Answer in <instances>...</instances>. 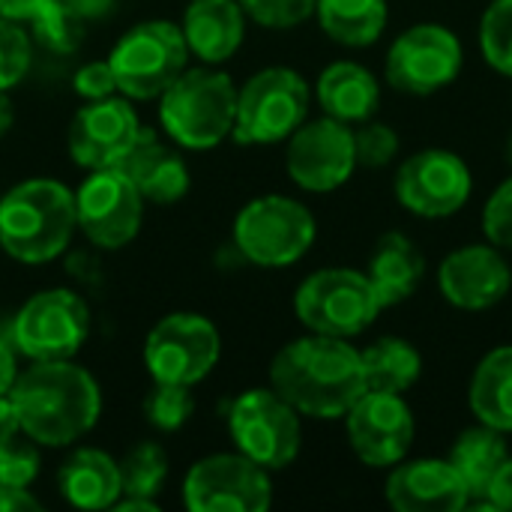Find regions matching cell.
I'll list each match as a JSON object with an SVG mask.
<instances>
[{"label": "cell", "instance_id": "1", "mask_svg": "<svg viewBox=\"0 0 512 512\" xmlns=\"http://www.w3.org/2000/svg\"><path fill=\"white\" fill-rule=\"evenodd\" d=\"M270 387L309 420H342L369 390L360 348L321 333H306L276 351Z\"/></svg>", "mask_w": 512, "mask_h": 512}, {"label": "cell", "instance_id": "2", "mask_svg": "<svg viewBox=\"0 0 512 512\" xmlns=\"http://www.w3.org/2000/svg\"><path fill=\"white\" fill-rule=\"evenodd\" d=\"M9 399L21 435L36 447L63 450L93 432L102 417V387L75 360H36L18 372Z\"/></svg>", "mask_w": 512, "mask_h": 512}, {"label": "cell", "instance_id": "3", "mask_svg": "<svg viewBox=\"0 0 512 512\" xmlns=\"http://www.w3.org/2000/svg\"><path fill=\"white\" fill-rule=\"evenodd\" d=\"M78 231L75 192L54 177H30L0 198V249L36 267L60 258Z\"/></svg>", "mask_w": 512, "mask_h": 512}, {"label": "cell", "instance_id": "4", "mask_svg": "<svg viewBox=\"0 0 512 512\" xmlns=\"http://www.w3.org/2000/svg\"><path fill=\"white\" fill-rule=\"evenodd\" d=\"M237 84L219 66H186L159 96V126L180 150H213L231 138Z\"/></svg>", "mask_w": 512, "mask_h": 512}, {"label": "cell", "instance_id": "5", "mask_svg": "<svg viewBox=\"0 0 512 512\" xmlns=\"http://www.w3.org/2000/svg\"><path fill=\"white\" fill-rule=\"evenodd\" d=\"M318 237L315 213L291 195H258L240 207L231 225L234 252L264 270L294 267Z\"/></svg>", "mask_w": 512, "mask_h": 512}, {"label": "cell", "instance_id": "6", "mask_svg": "<svg viewBox=\"0 0 512 512\" xmlns=\"http://www.w3.org/2000/svg\"><path fill=\"white\" fill-rule=\"evenodd\" d=\"M312 108L309 81L291 66H264L237 87V114L231 138L246 147L288 141Z\"/></svg>", "mask_w": 512, "mask_h": 512}, {"label": "cell", "instance_id": "7", "mask_svg": "<svg viewBox=\"0 0 512 512\" xmlns=\"http://www.w3.org/2000/svg\"><path fill=\"white\" fill-rule=\"evenodd\" d=\"M384 312L366 270L321 267L309 273L294 291V315L306 333L357 339Z\"/></svg>", "mask_w": 512, "mask_h": 512}, {"label": "cell", "instance_id": "8", "mask_svg": "<svg viewBox=\"0 0 512 512\" xmlns=\"http://www.w3.org/2000/svg\"><path fill=\"white\" fill-rule=\"evenodd\" d=\"M108 63L117 78V93L132 102L159 99L189 66V45L180 24L150 18L132 24L111 48Z\"/></svg>", "mask_w": 512, "mask_h": 512}, {"label": "cell", "instance_id": "9", "mask_svg": "<svg viewBox=\"0 0 512 512\" xmlns=\"http://www.w3.org/2000/svg\"><path fill=\"white\" fill-rule=\"evenodd\" d=\"M228 438L270 474L285 471L303 450V417L273 387H252L228 405Z\"/></svg>", "mask_w": 512, "mask_h": 512}, {"label": "cell", "instance_id": "10", "mask_svg": "<svg viewBox=\"0 0 512 512\" xmlns=\"http://www.w3.org/2000/svg\"><path fill=\"white\" fill-rule=\"evenodd\" d=\"M465 45L456 30L438 21L405 27L384 57V81L405 96H432L459 81Z\"/></svg>", "mask_w": 512, "mask_h": 512}, {"label": "cell", "instance_id": "11", "mask_svg": "<svg viewBox=\"0 0 512 512\" xmlns=\"http://www.w3.org/2000/svg\"><path fill=\"white\" fill-rule=\"evenodd\" d=\"M222 357V336L207 315L171 312L144 339V366L153 384H201Z\"/></svg>", "mask_w": 512, "mask_h": 512}, {"label": "cell", "instance_id": "12", "mask_svg": "<svg viewBox=\"0 0 512 512\" xmlns=\"http://www.w3.org/2000/svg\"><path fill=\"white\" fill-rule=\"evenodd\" d=\"M90 336V309L72 288L36 291L12 318V345L30 363L72 360Z\"/></svg>", "mask_w": 512, "mask_h": 512}, {"label": "cell", "instance_id": "13", "mask_svg": "<svg viewBox=\"0 0 512 512\" xmlns=\"http://www.w3.org/2000/svg\"><path fill=\"white\" fill-rule=\"evenodd\" d=\"M393 192L417 219H450L471 201L474 174L456 150L423 147L399 162Z\"/></svg>", "mask_w": 512, "mask_h": 512}, {"label": "cell", "instance_id": "14", "mask_svg": "<svg viewBox=\"0 0 512 512\" xmlns=\"http://www.w3.org/2000/svg\"><path fill=\"white\" fill-rule=\"evenodd\" d=\"M270 504V471L237 450L204 456L183 477V507L189 512H267Z\"/></svg>", "mask_w": 512, "mask_h": 512}, {"label": "cell", "instance_id": "15", "mask_svg": "<svg viewBox=\"0 0 512 512\" xmlns=\"http://www.w3.org/2000/svg\"><path fill=\"white\" fill-rule=\"evenodd\" d=\"M78 231L90 246L117 252L129 246L144 222V195L120 168L87 171L75 189Z\"/></svg>", "mask_w": 512, "mask_h": 512}, {"label": "cell", "instance_id": "16", "mask_svg": "<svg viewBox=\"0 0 512 512\" xmlns=\"http://www.w3.org/2000/svg\"><path fill=\"white\" fill-rule=\"evenodd\" d=\"M285 144V171L291 183L312 195L342 189L360 168L354 150V126L327 114L306 120Z\"/></svg>", "mask_w": 512, "mask_h": 512}, {"label": "cell", "instance_id": "17", "mask_svg": "<svg viewBox=\"0 0 512 512\" xmlns=\"http://www.w3.org/2000/svg\"><path fill=\"white\" fill-rule=\"evenodd\" d=\"M342 420L351 453L372 471H390L408 459L417 438V420L402 393L366 390Z\"/></svg>", "mask_w": 512, "mask_h": 512}, {"label": "cell", "instance_id": "18", "mask_svg": "<svg viewBox=\"0 0 512 512\" xmlns=\"http://www.w3.org/2000/svg\"><path fill=\"white\" fill-rule=\"evenodd\" d=\"M141 117L126 96L84 102L66 129V153L84 171L120 168L141 135Z\"/></svg>", "mask_w": 512, "mask_h": 512}, {"label": "cell", "instance_id": "19", "mask_svg": "<svg viewBox=\"0 0 512 512\" xmlns=\"http://www.w3.org/2000/svg\"><path fill=\"white\" fill-rule=\"evenodd\" d=\"M441 297L462 312H489L512 291V267L507 252L483 243H465L453 249L435 273Z\"/></svg>", "mask_w": 512, "mask_h": 512}, {"label": "cell", "instance_id": "20", "mask_svg": "<svg viewBox=\"0 0 512 512\" xmlns=\"http://www.w3.org/2000/svg\"><path fill=\"white\" fill-rule=\"evenodd\" d=\"M384 501L396 512H462L471 495L450 459L420 456L402 459L387 471Z\"/></svg>", "mask_w": 512, "mask_h": 512}, {"label": "cell", "instance_id": "21", "mask_svg": "<svg viewBox=\"0 0 512 512\" xmlns=\"http://www.w3.org/2000/svg\"><path fill=\"white\" fill-rule=\"evenodd\" d=\"M120 171L138 186L144 201L168 207L186 198L192 186L189 165L177 144H168L159 138L156 129L144 126L138 141L132 144L129 156L123 159Z\"/></svg>", "mask_w": 512, "mask_h": 512}, {"label": "cell", "instance_id": "22", "mask_svg": "<svg viewBox=\"0 0 512 512\" xmlns=\"http://www.w3.org/2000/svg\"><path fill=\"white\" fill-rule=\"evenodd\" d=\"M246 12L240 0H189L180 30L195 54L207 66L228 63L246 39Z\"/></svg>", "mask_w": 512, "mask_h": 512}, {"label": "cell", "instance_id": "23", "mask_svg": "<svg viewBox=\"0 0 512 512\" xmlns=\"http://www.w3.org/2000/svg\"><path fill=\"white\" fill-rule=\"evenodd\" d=\"M312 99L318 102L321 114L357 126L378 114L381 81L369 66L357 60H333L318 72Z\"/></svg>", "mask_w": 512, "mask_h": 512}, {"label": "cell", "instance_id": "24", "mask_svg": "<svg viewBox=\"0 0 512 512\" xmlns=\"http://www.w3.org/2000/svg\"><path fill=\"white\" fill-rule=\"evenodd\" d=\"M57 492L75 510H111L123 495L120 462L105 450L78 447L57 471Z\"/></svg>", "mask_w": 512, "mask_h": 512}, {"label": "cell", "instance_id": "25", "mask_svg": "<svg viewBox=\"0 0 512 512\" xmlns=\"http://www.w3.org/2000/svg\"><path fill=\"white\" fill-rule=\"evenodd\" d=\"M366 276L387 312L393 306L408 303L420 291L426 279V255L408 234L387 231L369 255Z\"/></svg>", "mask_w": 512, "mask_h": 512}, {"label": "cell", "instance_id": "26", "mask_svg": "<svg viewBox=\"0 0 512 512\" xmlns=\"http://www.w3.org/2000/svg\"><path fill=\"white\" fill-rule=\"evenodd\" d=\"M468 408L477 423L512 435V345H498L474 366Z\"/></svg>", "mask_w": 512, "mask_h": 512}, {"label": "cell", "instance_id": "27", "mask_svg": "<svg viewBox=\"0 0 512 512\" xmlns=\"http://www.w3.org/2000/svg\"><path fill=\"white\" fill-rule=\"evenodd\" d=\"M315 21L342 48L375 45L390 24L387 0H315Z\"/></svg>", "mask_w": 512, "mask_h": 512}, {"label": "cell", "instance_id": "28", "mask_svg": "<svg viewBox=\"0 0 512 512\" xmlns=\"http://www.w3.org/2000/svg\"><path fill=\"white\" fill-rule=\"evenodd\" d=\"M510 456V444L507 435L492 429V426H471L465 432H459V438L450 447V465L459 471V477L468 486L471 504H480L486 495L489 480L495 477V471L501 468V462Z\"/></svg>", "mask_w": 512, "mask_h": 512}, {"label": "cell", "instance_id": "29", "mask_svg": "<svg viewBox=\"0 0 512 512\" xmlns=\"http://www.w3.org/2000/svg\"><path fill=\"white\" fill-rule=\"evenodd\" d=\"M360 357L369 390L405 396L423 378V354L414 342L402 336H378L375 342L360 348Z\"/></svg>", "mask_w": 512, "mask_h": 512}, {"label": "cell", "instance_id": "30", "mask_svg": "<svg viewBox=\"0 0 512 512\" xmlns=\"http://www.w3.org/2000/svg\"><path fill=\"white\" fill-rule=\"evenodd\" d=\"M120 480H123V495L156 501L168 480V453L162 450V444L156 441L135 444L120 459Z\"/></svg>", "mask_w": 512, "mask_h": 512}, {"label": "cell", "instance_id": "31", "mask_svg": "<svg viewBox=\"0 0 512 512\" xmlns=\"http://www.w3.org/2000/svg\"><path fill=\"white\" fill-rule=\"evenodd\" d=\"M30 39L51 54H75L84 42L87 21L78 18L63 0H48L30 21Z\"/></svg>", "mask_w": 512, "mask_h": 512}, {"label": "cell", "instance_id": "32", "mask_svg": "<svg viewBox=\"0 0 512 512\" xmlns=\"http://www.w3.org/2000/svg\"><path fill=\"white\" fill-rule=\"evenodd\" d=\"M477 45L489 69L512 78V0H489L480 15Z\"/></svg>", "mask_w": 512, "mask_h": 512}, {"label": "cell", "instance_id": "33", "mask_svg": "<svg viewBox=\"0 0 512 512\" xmlns=\"http://www.w3.org/2000/svg\"><path fill=\"white\" fill-rule=\"evenodd\" d=\"M195 414V399H192V387H180V384H153V390L144 399V417L147 423L162 432H180Z\"/></svg>", "mask_w": 512, "mask_h": 512}, {"label": "cell", "instance_id": "34", "mask_svg": "<svg viewBox=\"0 0 512 512\" xmlns=\"http://www.w3.org/2000/svg\"><path fill=\"white\" fill-rule=\"evenodd\" d=\"M33 63V39L21 27V21L0 15V90L18 87Z\"/></svg>", "mask_w": 512, "mask_h": 512}, {"label": "cell", "instance_id": "35", "mask_svg": "<svg viewBox=\"0 0 512 512\" xmlns=\"http://www.w3.org/2000/svg\"><path fill=\"white\" fill-rule=\"evenodd\" d=\"M354 150H357V165L360 168H387L396 162L399 150H402V141H399V132L384 123V120H363L354 126Z\"/></svg>", "mask_w": 512, "mask_h": 512}, {"label": "cell", "instance_id": "36", "mask_svg": "<svg viewBox=\"0 0 512 512\" xmlns=\"http://www.w3.org/2000/svg\"><path fill=\"white\" fill-rule=\"evenodd\" d=\"M249 21L267 30H294L315 18V0H240Z\"/></svg>", "mask_w": 512, "mask_h": 512}, {"label": "cell", "instance_id": "37", "mask_svg": "<svg viewBox=\"0 0 512 512\" xmlns=\"http://www.w3.org/2000/svg\"><path fill=\"white\" fill-rule=\"evenodd\" d=\"M480 225H483V237L492 246H498V249L512 255V171L510 177L501 180L495 186V192L486 198Z\"/></svg>", "mask_w": 512, "mask_h": 512}, {"label": "cell", "instance_id": "38", "mask_svg": "<svg viewBox=\"0 0 512 512\" xmlns=\"http://www.w3.org/2000/svg\"><path fill=\"white\" fill-rule=\"evenodd\" d=\"M39 477V453L33 441H9L0 447V483L30 489Z\"/></svg>", "mask_w": 512, "mask_h": 512}, {"label": "cell", "instance_id": "39", "mask_svg": "<svg viewBox=\"0 0 512 512\" xmlns=\"http://www.w3.org/2000/svg\"><path fill=\"white\" fill-rule=\"evenodd\" d=\"M72 90L78 93L81 102H96V99H108L117 96V78L108 60H90L81 63L72 75Z\"/></svg>", "mask_w": 512, "mask_h": 512}, {"label": "cell", "instance_id": "40", "mask_svg": "<svg viewBox=\"0 0 512 512\" xmlns=\"http://www.w3.org/2000/svg\"><path fill=\"white\" fill-rule=\"evenodd\" d=\"M477 507L492 512H512V453L501 462L495 477L489 480L486 495H483V501Z\"/></svg>", "mask_w": 512, "mask_h": 512}, {"label": "cell", "instance_id": "41", "mask_svg": "<svg viewBox=\"0 0 512 512\" xmlns=\"http://www.w3.org/2000/svg\"><path fill=\"white\" fill-rule=\"evenodd\" d=\"M36 512L42 510V501L36 495H30V489H18V486H3L0 483V512Z\"/></svg>", "mask_w": 512, "mask_h": 512}, {"label": "cell", "instance_id": "42", "mask_svg": "<svg viewBox=\"0 0 512 512\" xmlns=\"http://www.w3.org/2000/svg\"><path fill=\"white\" fill-rule=\"evenodd\" d=\"M18 372H21V369H18V351H15L12 342H6V339L0 336V396H9V390H12Z\"/></svg>", "mask_w": 512, "mask_h": 512}, {"label": "cell", "instance_id": "43", "mask_svg": "<svg viewBox=\"0 0 512 512\" xmlns=\"http://www.w3.org/2000/svg\"><path fill=\"white\" fill-rule=\"evenodd\" d=\"M78 18H84V21H102V18H108L111 12H114V6H117V0H63Z\"/></svg>", "mask_w": 512, "mask_h": 512}, {"label": "cell", "instance_id": "44", "mask_svg": "<svg viewBox=\"0 0 512 512\" xmlns=\"http://www.w3.org/2000/svg\"><path fill=\"white\" fill-rule=\"evenodd\" d=\"M21 435V423H18V411L12 405L9 396H0V447L15 441Z\"/></svg>", "mask_w": 512, "mask_h": 512}, {"label": "cell", "instance_id": "45", "mask_svg": "<svg viewBox=\"0 0 512 512\" xmlns=\"http://www.w3.org/2000/svg\"><path fill=\"white\" fill-rule=\"evenodd\" d=\"M48 0H0V15L12 21H30Z\"/></svg>", "mask_w": 512, "mask_h": 512}, {"label": "cell", "instance_id": "46", "mask_svg": "<svg viewBox=\"0 0 512 512\" xmlns=\"http://www.w3.org/2000/svg\"><path fill=\"white\" fill-rule=\"evenodd\" d=\"M114 512H159V501H147V498H129L120 495L117 504L111 507Z\"/></svg>", "mask_w": 512, "mask_h": 512}, {"label": "cell", "instance_id": "47", "mask_svg": "<svg viewBox=\"0 0 512 512\" xmlns=\"http://www.w3.org/2000/svg\"><path fill=\"white\" fill-rule=\"evenodd\" d=\"M12 123H15V108H12V99H9V93H6V90H0V141L9 135Z\"/></svg>", "mask_w": 512, "mask_h": 512}, {"label": "cell", "instance_id": "48", "mask_svg": "<svg viewBox=\"0 0 512 512\" xmlns=\"http://www.w3.org/2000/svg\"><path fill=\"white\" fill-rule=\"evenodd\" d=\"M504 159H507V165H510L512 171V129L510 135H507V141H504Z\"/></svg>", "mask_w": 512, "mask_h": 512}]
</instances>
